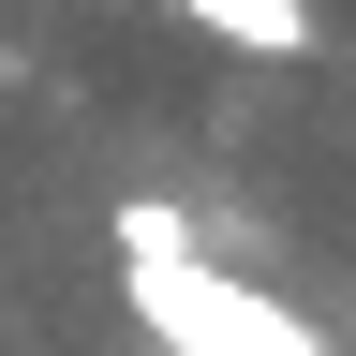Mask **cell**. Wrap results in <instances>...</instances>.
<instances>
[{"instance_id": "cell-1", "label": "cell", "mask_w": 356, "mask_h": 356, "mask_svg": "<svg viewBox=\"0 0 356 356\" xmlns=\"http://www.w3.org/2000/svg\"><path fill=\"white\" fill-rule=\"evenodd\" d=\"M208 44H252V60H312V0H178Z\"/></svg>"}, {"instance_id": "cell-2", "label": "cell", "mask_w": 356, "mask_h": 356, "mask_svg": "<svg viewBox=\"0 0 356 356\" xmlns=\"http://www.w3.org/2000/svg\"><path fill=\"white\" fill-rule=\"evenodd\" d=\"M178 252H193V208L134 193V208H119V267H178Z\"/></svg>"}]
</instances>
